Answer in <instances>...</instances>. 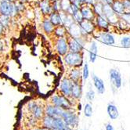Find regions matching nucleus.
Masks as SVG:
<instances>
[{"instance_id":"nucleus-27","label":"nucleus","mask_w":130,"mask_h":130,"mask_svg":"<svg viewBox=\"0 0 130 130\" xmlns=\"http://www.w3.org/2000/svg\"><path fill=\"white\" fill-rule=\"evenodd\" d=\"M93 7L94 12L96 13V15H104V3L100 2V1H97L96 2V3L92 6Z\"/></svg>"},{"instance_id":"nucleus-38","label":"nucleus","mask_w":130,"mask_h":130,"mask_svg":"<svg viewBox=\"0 0 130 130\" xmlns=\"http://www.w3.org/2000/svg\"><path fill=\"white\" fill-rule=\"evenodd\" d=\"M5 29H6V27H4V25L3 24V23L0 21V37H2L4 35Z\"/></svg>"},{"instance_id":"nucleus-45","label":"nucleus","mask_w":130,"mask_h":130,"mask_svg":"<svg viewBox=\"0 0 130 130\" xmlns=\"http://www.w3.org/2000/svg\"><path fill=\"white\" fill-rule=\"evenodd\" d=\"M8 1H10V2H12V3H15L16 1H17V0H8Z\"/></svg>"},{"instance_id":"nucleus-25","label":"nucleus","mask_w":130,"mask_h":130,"mask_svg":"<svg viewBox=\"0 0 130 130\" xmlns=\"http://www.w3.org/2000/svg\"><path fill=\"white\" fill-rule=\"evenodd\" d=\"M54 118L53 117L45 115L42 118V125L43 128H48V129H53V123H54Z\"/></svg>"},{"instance_id":"nucleus-3","label":"nucleus","mask_w":130,"mask_h":130,"mask_svg":"<svg viewBox=\"0 0 130 130\" xmlns=\"http://www.w3.org/2000/svg\"><path fill=\"white\" fill-rule=\"evenodd\" d=\"M17 14L15 3L10 2L8 0L0 1V15L13 17L17 16Z\"/></svg>"},{"instance_id":"nucleus-49","label":"nucleus","mask_w":130,"mask_h":130,"mask_svg":"<svg viewBox=\"0 0 130 130\" xmlns=\"http://www.w3.org/2000/svg\"><path fill=\"white\" fill-rule=\"evenodd\" d=\"M52 130H58V129H52Z\"/></svg>"},{"instance_id":"nucleus-1","label":"nucleus","mask_w":130,"mask_h":130,"mask_svg":"<svg viewBox=\"0 0 130 130\" xmlns=\"http://www.w3.org/2000/svg\"><path fill=\"white\" fill-rule=\"evenodd\" d=\"M63 60L68 66L71 68H80L83 63L82 53H71L68 52L64 56Z\"/></svg>"},{"instance_id":"nucleus-19","label":"nucleus","mask_w":130,"mask_h":130,"mask_svg":"<svg viewBox=\"0 0 130 130\" xmlns=\"http://www.w3.org/2000/svg\"><path fill=\"white\" fill-rule=\"evenodd\" d=\"M68 78L75 82H79L81 78H82V73L81 72L80 69L78 67H75V68H72L70 70L69 75H68Z\"/></svg>"},{"instance_id":"nucleus-22","label":"nucleus","mask_w":130,"mask_h":130,"mask_svg":"<svg viewBox=\"0 0 130 130\" xmlns=\"http://www.w3.org/2000/svg\"><path fill=\"white\" fill-rule=\"evenodd\" d=\"M107 112L111 120H116L119 116V112L117 107L114 104H108L107 107Z\"/></svg>"},{"instance_id":"nucleus-21","label":"nucleus","mask_w":130,"mask_h":130,"mask_svg":"<svg viewBox=\"0 0 130 130\" xmlns=\"http://www.w3.org/2000/svg\"><path fill=\"white\" fill-rule=\"evenodd\" d=\"M42 27L43 31L48 35L52 34L53 32H54V29H55V26L53 24V23L50 21V18H45V19L42 21Z\"/></svg>"},{"instance_id":"nucleus-34","label":"nucleus","mask_w":130,"mask_h":130,"mask_svg":"<svg viewBox=\"0 0 130 130\" xmlns=\"http://www.w3.org/2000/svg\"><path fill=\"white\" fill-rule=\"evenodd\" d=\"M52 8H53V12H60L61 10L60 0H57V1L53 2L52 3Z\"/></svg>"},{"instance_id":"nucleus-33","label":"nucleus","mask_w":130,"mask_h":130,"mask_svg":"<svg viewBox=\"0 0 130 130\" xmlns=\"http://www.w3.org/2000/svg\"><path fill=\"white\" fill-rule=\"evenodd\" d=\"M121 45L124 48L130 47V37H123L121 39Z\"/></svg>"},{"instance_id":"nucleus-15","label":"nucleus","mask_w":130,"mask_h":130,"mask_svg":"<svg viewBox=\"0 0 130 130\" xmlns=\"http://www.w3.org/2000/svg\"><path fill=\"white\" fill-rule=\"evenodd\" d=\"M68 31L71 37H74V38H82V31L81 26L77 22L73 23L68 28Z\"/></svg>"},{"instance_id":"nucleus-10","label":"nucleus","mask_w":130,"mask_h":130,"mask_svg":"<svg viewBox=\"0 0 130 130\" xmlns=\"http://www.w3.org/2000/svg\"><path fill=\"white\" fill-rule=\"evenodd\" d=\"M110 80L112 83V85L116 88V89H120L122 87V75L119 72L118 70L117 69H110Z\"/></svg>"},{"instance_id":"nucleus-43","label":"nucleus","mask_w":130,"mask_h":130,"mask_svg":"<svg viewBox=\"0 0 130 130\" xmlns=\"http://www.w3.org/2000/svg\"><path fill=\"white\" fill-rule=\"evenodd\" d=\"M64 130H73V128H71V127H70V126H67L66 127V128H65Z\"/></svg>"},{"instance_id":"nucleus-12","label":"nucleus","mask_w":130,"mask_h":130,"mask_svg":"<svg viewBox=\"0 0 130 130\" xmlns=\"http://www.w3.org/2000/svg\"><path fill=\"white\" fill-rule=\"evenodd\" d=\"M96 39L107 45H113L115 44V39L113 35L108 32H100L96 37Z\"/></svg>"},{"instance_id":"nucleus-6","label":"nucleus","mask_w":130,"mask_h":130,"mask_svg":"<svg viewBox=\"0 0 130 130\" xmlns=\"http://www.w3.org/2000/svg\"><path fill=\"white\" fill-rule=\"evenodd\" d=\"M56 50L60 56H65L69 52L68 39L66 37L58 38L56 42Z\"/></svg>"},{"instance_id":"nucleus-16","label":"nucleus","mask_w":130,"mask_h":130,"mask_svg":"<svg viewBox=\"0 0 130 130\" xmlns=\"http://www.w3.org/2000/svg\"><path fill=\"white\" fill-rule=\"evenodd\" d=\"M96 24L100 29L102 30H107L110 27V22L107 19V17L104 15H97L96 16L95 20Z\"/></svg>"},{"instance_id":"nucleus-44","label":"nucleus","mask_w":130,"mask_h":130,"mask_svg":"<svg viewBox=\"0 0 130 130\" xmlns=\"http://www.w3.org/2000/svg\"><path fill=\"white\" fill-rule=\"evenodd\" d=\"M20 1H21V2H23V3H26V2H28L29 0H20Z\"/></svg>"},{"instance_id":"nucleus-32","label":"nucleus","mask_w":130,"mask_h":130,"mask_svg":"<svg viewBox=\"0 0 130 130\" xmlns=\"http://www.w3.org/2000/svg\"><path fill=\"white\" fill-rule=\"evenodd\" d=\"M0 21L3 23L5 27H8L10 26V17L0 15Z\"/></svg>"},{"instance_id":"nucleus-20","label":"nucleus","mask_w":130,"mask_h":130,"mask_svg":"<svg viewBox=\"0 0 130 130\" xmlns=\"http://www.w3.org/2000/svg\"><path fill=\"white\" fill-rule=\"evenodd\" d=\"M97 53H98V47L96 42L95 41H92L90 48L89 50V61L91 63H94L97 58Z\"/></svg>"},{"instance_id":"nucleus-2","label":"nucleus","mask_w":130,"mask_h":130,"mask_svg":"<svg viewBox=\"0 0 130 130\" xmlns=\"http://www.w3.org/2000/svg\"><path fill=\"white\" fill-rule=\"evenodd\" d=\"M71 98L67 97L63 95H54L51 98V104L63 108V110L73 109V103L71 100Z\"/></svg>"},{"instance_id":"nucleus-51","label":"nucleus","mask_w":130,"mask_h":130,"mask_svg":"<svg viewBox=\"0 0 130 130\" xmlns=\"http://www.w3.org/2000/svg\"><path fill=\"white\" fill-rule=\"evenodd\" d=\"M71 1H73V0H71Z\"/></svg>"},{"instance_id":"nucleus-50","label":"nucleus","mask_w":130,"mask_h":130,"mask_svg":"<svg viewBox=\"0 0 130 130\" xmlns=\"http://www.w3.org/2000/svg\"><path fill=\"white\" fill-rule=\"evenodd\" d=\"M79 130H83V129H79Z\"/></svg>"},{"instance_id":"nucleus-36","label":"nucleus","mask_w":130,"mask_h":130,"mask_svg":"<svg viewBox=\"0 0 130 130\" xmlns=\"http://www.w3.org/2000/svg\"><path fill=\"white\" fill-rule=\"evenodd\" d=\"M120 18L123 20L127 24H130V13H125L124 14L120 16Z\"/></svg>"},{"instance_id":"nucleus-30","label":"nucleus","mask_w":130,"mask_h":130,"mask_svg":"<svg viewBox=\"0 0 130 130\" xmlns=\"http://www.w3.org/2000/svg\"><path fill=\"white\" fill-rule=\"evenodd\" d=\"M93 113V110H92V106L90 104H86L84 107V115L87 118H90Z\"/></svg>"},{"instance_id":"nucleus-11","label":"nucleus","mask_w":130,"mask_h":130,"mask_svg":"<svg viewBox=\"0 0 130 130\" xmlns=\"http://www.w3.org/2000/svg\"><path fill=\"white\" fill-rule=\"evenodd\" d=\"M81 11L83 16V18L86 20H89V21H94L96 18V13L94 12L93 7H92L90 5L87 4H83L81 7Z\"/></svg>"},{"instance_id":"nucleus-46","label":"nucleus","mask_w":130,"mask_h":130,"mask_svg":"<svg viewBox=\"0 0 130 130\" xmlns=\"http://www.w3.org/2000/svg\"><path fill=\"white\" fill-rule=\"evenodd\" d=\"M34 130H43V128H35Z\"/></svg>"},{"instance_id":"nucleus-23","label":"nucleus","mask_w":130,"mask_h":130,"mask_svg":"<svg viewBox=\"0 0 130 130\" xmlns=\"http://www.w3.org/2000/svg\"><path fill=\"white\" fill-rule=\"evenodd\" d=\"M111 6H112L114 11L118 16H121V15H122V14L125 13V9H124L122 1H120V0H115V3Z\"/></svg>"},{"instance_id":"nucleus-26","label":"nucleus","mask_w":130,"mask_h":130,"mask_svg":"<svg viewBox=\"0 0 130 130\" xmlns=\"http://www.w3.org/2000/svg\"><path fill=\"white\" fill-rule=\"evenodd\" d=\"M67 30H68V28L65 26L60 25L57 27H55L54 34L56 36L58 37V38H60V37H66V35H68Z\"/></svg>"},{"instance_id":"nucleus-31","label":"nucleus","mask_w":130,"mask_h":130,"mask_svg":"<svg viewBox=\"0 0 130 130\" xmlns=\"http://www.w3.org/2000/svg\"><path fill=\"white\" fill-rule=\"evenodd\" d=\"M73 17H74V19H75V22H77L78 24H80L83 20H84L82 13V11H81V9H79L78 10H77L76 12H75L73 13Z\"/></svg>"},{"instance_id":"nucleus-5","label":"nucleus","mask_w":130,"mask_h":130,"mask_svg":"<svg viewBox=\"0 0 130 130\" xmlns=\"http://www.w3.org/2000/svg\"><path fill=\"white\" fill-rule=\"evenodd\" d=\"M68 39L69 52L71 53H82L84 50V44L82 38H74L70 35Z\"/></svg>"},{"instance_id":"nucleus-41","label":"nucleus","mask_w":130,"mask_h":130,"mask_svg":"<svg viewBox=\"0 0 130 130\" xmlns=\"http://www.w3.org/2000/svg\"><path fill=\"white\" fill-rule=\"evenodd\" d=\"M105 129H106V130H115L113 125H111L110 123L107 124V125H106V127H105Z\"/></svg>"},{"instance_id":"nucleus-17","label":"nucleus","mask_w":130,"mask_h":130,"mask_svg":"<svg viewBox=\"0 0 130 130\" xmlns=\"http://www.w3.org/2000/svg\"><path fill=\"white\" fill-rule=\"evenodd\" d=\"M92 82L95 88L96 89V91L99 94H104L105 92V85L104 81L98 76L93 75H92Z\"/></svg>"},{"instance_id":"nucleus-14","label":"nucleus","mask_w":130,"mask_h":130,"mask_svg":"<svg viewBox=\"0 0 130 130\" xmlns=\"http://www.w3.org/2000/svg\"><path fill=\"white\" fill-rule=\"evenodd\" d=\"M28 109L31 111V113L35 118L40 119L43 116V109L42 107L37 104L35 102H31L28 104Z\"/></svg>"},{"instance_id":"nucleus-39","label":"nucleus","mask_w":130,"mask_h":130,"mask_svg":"<svg viewBox=\"0 0 130 130\" xmlns=\"http://www.w3.org/2000/svg\"><path fill=\"white\" fill-rule=\"evenodd\" d=\"M96 0H84V3L87 5H90V6H93L96 3Z\"/></svg>"},{"instance_id":"nucleus-9","label":"nucleus","mask_w":130,"mask_h":130,"mask_svg":"<svg viewBox=\"0 0 130 130\" xmlns=\"http://www.w3.org/2000/svg\"><path fill=\"white\" fill-rule=\"evenodd\" d=\"M63 108L59 107L57 106H55L53 104H48L45 108V115L51 116L53 118H59L61 117L63 113L64 112Z\"/></svg>"},{"instance_id":"nucleus-42","label":"nucleus","mask_w":130,"mask_h":130,"mask_svg":"<svg viewBox=\"0 0 130 130\" xmlns=\"http://www.w3.org/2000/svg\"><path fill=\"white\" fill-rule=\"evenodd\" d=\"M104 2H102L104 4V3H107V4H109V5H112L114 3H115V0H103Z\"/></svg>"},{"instance_id":"nucleus-13","label":"nucleus","mask_w":130,"mask_h":130,"mask_svg":"<svg viewBox=\"0 0 130 130\" xmlns=\"http://www.w3.org/2000/svg\"><path fill=\"white\" fill-rule=\"evenodd\" d=\"M39 7L44 16H50L53 12L50 0H41L39 3Z\"/></svg>"},{"instance_id":"nucleus-48","label":"nucleus","mask_w":130,"mask_h":130,"mask_svg":"<svg viewBox=\"0 0 130 130\" xmlns=\"http://www.w3.org/2000/svg\"><path fill=\"white\" fill-rule=\"evenodd\" d=\"M51 1V3H53V2H55V1H57V0H50Z\"/></svg>"},{"instance_id":"nucleus-35","label":"nucleus","mask_w":130,"mask_h":130,"mask_svg":"<svg viewBox=\"0 0 130 130\" xmlns=\"http://www.w3.org/2000/svg\"><path fill=\"white\" fill-rule=\"evenodd\" d=\"M95 92L92 90V89H89L87 92H86V97L89 101H92L95 99Z\"/></svg>"},{"instance_id":"nucleus-4","label":"nucleus","mask_w":130,"mask_h":130,"mask_svg":"<svg viewBox=\"0 0 130 130\" xmlns=\"http://www.w3.org/2000/svg\"><path fill=\"white\" fill-rule=\"evenodd\" d=\"M61 118L63 119L64 122L67 124V125L71 128H75L78 125L79 119H78L77 114L75 112V110H74V109L65 110Z\"/></svg>"},{"instance_id":"nucleus-7","label":"nucleus","mask_w":130,"mask_h":130,"mask_svg":"<svg viewBox=\"0 0 130 130\" xmlns=\"http://www.w3.org/2000/svg\"><path fill=\"white\" fill-rule=\"evenodd\" d=\"M73 81L69 78H64L60 82V92L61 94L71 98V91H72Z\"/></svg>"},{"instance_id":"nucleus-40","label":"nucleus","mask_w":130,"mask_h":130,"mask_svg":"<svg viewBox=\"0 0 130 130\" xmlns=\"http://www.w3.org/2000/svg\"><path fill=\"white\" fill-rule=\"evenodd\" d=\"M4 50V42L2 39V38L0 37V53H2Z\"/></svg>"},{"instance_id":"nucleus-29","label":"nucleus","mask_w":130,"mask_h":130,"mask_svg":"<svg viewBox=\"0 0 130 130\" xmlns=\"http://www.w3.org/2000/svg\"><path fill=\"white\" fill-rule=\"evenodd\" d=\"M89 77V64L86 62L83 65V69H82V79L84 81H86Z\"/></svg>"},{"instance_id":"nucleus-37","label":"nucleus","mask_w":130,"mask_h":130,"mask_svg":"<svg viewBox=\"0 0 130 130\" xmlns=\"http://www.w3.org/2000/svg\"><path fill=\"white\" fill-rule=\"evenodd\" d=\"M125 13H130V0H122Z\"/></svg>"},{"instance_id":"nucleus-47","label":"nucleus","mask_w":130,"mask_h":130,"mask_svg":"<svg viewBox=\"0 0 130 130\" xmlns=\"http://www.w3.org/2000/svg\"><path fill=\"white\" fill-rule=\"evenodd\" d=\"M43 130H51V129H48V128H43Z\"/></svg>"},{"instance_id":"nucleus-8","label":"nucleus","mask_w":130,"mask_h":130,"mask_svg":"<svg viewBox=\"0 0 130 130\" xmlns=\"http://www.w3.org/2000/svg\"><path fill=\"white\" fill-rule=\"evenodd\" d=\"M82 31V37L91 35L95 31V24L93 21H89L84 19L80 24Z\"/></svg>"},{"instance_id":"nucleus-18","label":"nucleus","mask_w":130,"mask_h":130,"mask_svg":"<svg viewBox=\"0 0 130 130\" xmlns=\"http://www.w3.org/2000/svg\"><path fill=\"white\" fill-rule=\"evenodd\" d=\"M82 89L80 82H73L72 91H71V98L74 100H79L82 97Z\"/></svg>"},{"instance_id":"nucleus-24","label":"nucleus","mask_w":130,"mask_h":130,"mask_svg":"<svg viewBox=\"0 0 130 130\" xmlns=\"http://www.w3.org/2000/svg\"><path fill=\"white\" fill-rule=\"evenodd\" d=\"M49 17H50L49 18H50V21L53 23V24L55 27H57V26H60V25H63L62 19H61L59 12H53Z\"/></svg>"},{"instance_id":"nucleus-28","label":"nucleus","mask_w":130,"mask_h":130,"mask_svg":"<svg viewBox=\"0 0 130 130\" xmlns=\"http://www.w3.org/2000/svg\"><path fill=\"white\" fill-rule=\"evenodd\" d=\"M60 8L61 10L67 12L69 10V9L71 8V0H60Z\"/></svg>"}]
</instances>
